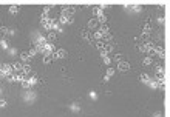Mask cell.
<instances>
[{"instance_id":"cell-1","label":"cell","mask_w":170,"mask_h":117,"mask_svg":"<svg viewBox=\"0 0 170 117\" xmlns=\"http://www.w3.org/2000/svg\"><path fill=\"white\" fill-rule=\"evenodd\" d=\"M53 52H54V45H53L51 42H47V45L42 48V54L43 57H51Z\"/></svg>"},{"instance_id":"cell-2","label":"cell","mask_w":170,"mask_h":117,"mask_svg":"<svg viewBox=\"0 0 170 117\" xmlns=\"http://www.w3.org/2000/svg\"><path fill=\"white\" fill-rule=\"evenodd\" d=\"M150 32H151V28H150V25L147 23V25L144 26V29H142V32H141V39L144 40V42H148V39H150Z\"/></svg>"},{"instance_id":"cell-3","label":"cell","mask_w":170,"mask_h":117,"mask_svg":"<svg viewBox=\"0 0 170 117\" xmlns=\"http://www.w3.org/2000/svg\"><path fill=\"white\" fill-rule=\"evenodd\" d=\"M59 22H60L62 25H70V23H73V22H74V17H73V15H65V14H60Z\"/></svg>"},{"instance_id":"cell-4","label":"cell","mask_w":170,"mask_h":117,"mask_svg":"<svg viewBox=\"0 0 170 117\" xmlns=\"http://www.w3.org/2000/svg\"><path fill=\"white\" fill-rule=\"evenodd\" d=\"M0 71L5 74V77H8V76L13 74V69H11V65L10 63H0Z\"/></svg>"},{"instance_id":"cell-5","label":"cell","mask_w":170,"mask_h":117,"mask_svg":"<svg viewBox=\"0 0 170 117\" xmlns=\"http://www.w3.org/2000/svg\"><path fill=\"white\" fill-rule=\"evenodd\" d=\"M45 45H47V37H39L37 40H36V48H34V49L37 51V52H39V51L42 52V48L45 46Z\"/></svg>"},{"instance_id":"cell-6","label":"cell","mask_w":170,"mask_h":117,"mask_svg":"<svg viewBox=\"0 0 170 117\" xmlns=\"http://www.w3.org/2000/svg\"><path fill=\"white\" fill-rule=\"evenodd\" d=\"M67 56V51L65 49H57V51H54V52H53V56H51V59L53 60H59V59H64Z\"/></svg>"},{"instance_id":"cell-7","label":"cell","mask_w":170,"mask_h":117,"mask_svg":"<svg viewBox=\"0 0 170 117\" xmlns=\"http://www.w3.org/2000/svg\"><path fill=\"white\" fill-rule=\"evenodd\" d=\"M22 66H23L22 62H14V63H11V69L14 71L16 74H19L20 71H22Z\"/></svg>"},{"instance_id":"cell-8","label":"cell","mask_w":170,"mask_h":117,"mask_svg":"<svg viewBox=\"0 0 170 117\" xmlns=\"http://www.w3.org/2000/svg\"><path fill=\"white\" fill-rule=\"evenodd\" d=\"M156 56L159 57V59H165V51H164V48H161V46H155V51H153Z\"/></svg>"},{"instance_id":"cell-9","label":"cell","mask_w":170,"mask_h":117,"mask_svg":"<svg viewBox=\"0 0 170 117\" xmlns=\"http://www.w3.org/2000/svg\"><path fill=\"white\" fill-rule=\"evenodd\" d=\"M128 69H130V65L127 63V62H119V63H118V71H121V73L128 71Z\"/></svg>"},{"instance_id":"cell-10","label":"cell","mask_w":170,"mask_h":117,"mask_svg":"<svg viewBox=\"0 0 170 117\" xmlns=\"http://www.w3.org/2000/svg\"><path fill=\"white\" fill-rule=\"evenodd\" d=\"M30 73H31V65H23V66H22V71H20V74H23V76L26 77Z\"/></svg>"},{"instance_id":"cell-11","label":"cell","mask_w":170,"mask_h":117,"mask_svg":"<svg viewBox=\"0 0 170 117\" xmlns=\"http://www.w3.org/2000/svg\"><path fill=\"white\" fill-rule=\"evenodd\" d=\"M139 80H141L142 83H148L150 80H151V77H150L148 74H145V73H144V74H141V76H139Z\"/></svg>"},{"instance_id":"cell-12","label":"cell","mask_w":170,"mask_h":117,"mask_svg":"<svg viewBox=\"0 0 170 117\" xmlns=\"http://www.w3.org/2000/svg\"><path fill=\"white\" fill-rule=\"evenodd\" d=\"M142 63H144V66H150V65H153V57H144V60H142Z\"/></svg>"},{"instance_id":"cell-13","label":"cell","mask_w":170,"mask_h":117,"mask_svg":"<svg viewBox=\"0 0 170 117\" xmlns=\"http://www.w3.org/2000/svg\"><path fill=\"white\" fill-rule=\"evenodd\" d=\"M37 82H39V79L36 77V76H33V77H28V83H30V88H31V86H36V85H37Z\"/></svg>"},{"instance_id":"cell-14","label":"cell","mask_w":170,"mask_h":117,"mask_svg":"<svg viewBox=\"0 0 170 117\" xmlns=\"http://www.w3.org/2000/svg\"><path fill=\"white\" fill-rule=\"evenodd\" d=\"M96 22H99L101 25H105V22H107V17H105V14L97 15V17H96Z\"/></svg>"},{"instance_id":"cell-15","label":"cell","mask_w":170,"mask_h":117,"mask_svg":"<svg viewBox=\"0 0 170 117\" xmlns=\"http://www.w3.org/2000/svg\"><path fill=\"white\" fill-rule=\"evenodd\" d=\"M20 60H22V62H30V60H31V59L28 57V52H26V51L20 52Z\"/></svg>"},{"instance_id":"cell-16","label":"cell","mask_w":170,"mask_h":117,"mask_svg":"<svg viewBox=\"0 0 170 117\" xmlns=\"http://www.w3.org/2000/svg\"><path fill=\"white\" fill-rule=\"evenodd\" d=\"M20 6H10V14H19Z\"/></svg>"},{"instance_id":"cell-17","label":"cell","mask_w":170,"mask_h":117,"mask_svg":"<svg viewBox=\"0 0 170 117\" xmlns=\"http://www.w3.org/2000/svg\"><path fill=\"white\" fill-rule=\"evenodd\" d=\"M20 85H22V88H23V89H28V88H30V83H28V77H25V79L22 80V82H20Z\"/></svg>"},{"instance_id":"cell-18","label":"cell","mask_w":170,"mask_h":117,"mask_svg":"<svg viewBox=\"0 0 170 117\" xmlns=\"http://www.w3.org/2000/svg\"><path fill=\"white\" fill-rule=\"evenodd\" d=\"M93 39H94V40H101V39H104V35L101 34V31H96V32L93 34Z\"/></svg>"},{"instance_id":"cell-19","label":"cell","mask_w":170,"mask_h":117,"mask_svg":"<svg viewBox=\"0 0 170 117\" xmlns=\"http://www.w3.org/2000/svg\"><path fill=\"white\" fill-rule=\"evenodd\" d=\"M93 12H94V15H96V17H97V15H101V14H104V12H102V9H101L99 6H97V8H93Z\"/></svg>"},{"instance_id":"cell-20","label":"cell","mask_w":170,"mask_h":117,"mask_svg":"<svg viewBox=\"0 0 170 117\" xmlns=\"http://www.w3.org/2000/svg\"><path fill=\"white\" fill-rule=\"evenodd\" d=\"M26 52H28V57H30V59L36 57V54H37V51H36V49H30V51H26Z\"/></svg>"},{"instance_id":"cell-21","label":"cell","mask_w":170,"mask_h":117,"mask_svg":"<svg viewBox=\"0 0 170 117\" xmlns=\"http://www.w3.org/2000/svg\"><path fill=\"white\" fill-rule=\"evenodd\" d=\"M96 25H97V22H96V20H88V28H90V29H93Z\"/></svg>"},{"instance_id":"cell-22","label":"cell","mask_w":170,"mask_h":117,"mask_svg":"<svg viewBox=\"0 0 170 117\" xmlns=\"http://www.w3.org/2000/svg\"><path fill=\"white\" fill-rule=\"evenodd\" d=\"M48 40H56V34H54V32H50V35L47 37V42H48Z\"/></svg>"},{"instance_id":"cell-23","label":"cell","mask_w":170,"mask_h":117,"mask_svg":"<svg viewBox=\"0 0 170 117\" xmlns=\"http://www.w3.org/2000/svg\"><path fill=\"white\" fill-rule=\"evenodd\" d=\"M131 9L136 11V12H141V11H142V6H131Z\"/></svg>"},{"instance_id":"cell-24","label":"cell","mask_w":170,"mask_h":117,"mask_svg":"<svg viewBox=\"0 0 170 117\" xmlns=\"http://www.w3.org/2000/svg\"><path fill=\"white\" fill-rule=\"evenodd\" d=\"M114 60L116 62H122V56L121 54H114Z\"/></svg>"},{"instance_id":"cell-25","label":"cell","mask_w":170,"mask_h":117,"mask_svg":"<svg viewBox=\"0 0 170 117\" xmlns=\"http://www.w3.org/2000/svg\"><path fill=\"white\" fill-rule=\"evenodd\" d=\"M6 106V100L5 99H0V108H5Z\"/></svg>"},{"instance_id":"cell-26","label":"cell","mask_w":170,"mask_h":117,"mask_svg":"<svg viewBox=\"0 0 170 117\" xmlns=\"http://www.w3.org/2000/svg\"><path fill=\"white\" fill-rule=\"evenodd\" d=\"M158 23H159V25H164V17H162V15L158 17Z\"/></svg>"},{"instance_id":"cell-27","label":"cell","mask_w":170,"mask_h":117,"mask_svg":"<svg viewBox=\"0 0 170 117\" xmlns=\"http://www.w3.org/2000/svg\"><path fill=\"white\" fill-rule=\"evenodd\" d=\"M102 59H104V62H105L107 65H110V62H111V60H110V57H108V56H105V57H102Z\"/></svg>"},{"instance_id":"cell-28","label":"cell","mask_w":170,"mask_h":117,"mask_svg":"<svg viewBox=\"0 0 170 117\" xmlns=\"http://www.w3.org/2000/svg\"><path fill=\"white\" fill-rule=\"evenodd\" d=\"M51 60H53L51 57H43V63H50Z\"/></svg>"},{"instance_id":"cell-29","label":"cell","mask_w":170,"mask_h":117,"mask_svg":"<svg viewBox=\"0 0 170 117\" xmlns=\"http://www.w3.org/2000/svg\"><path fill=\"white\" fill-rule=\"evenodd\" d=\"M111 74H114V69H111V68H110L108 71H107V76H108V77H110Z\"/></svg>"},{"instance_id":"cell-30","label":"cell","mask_w":170,"mask_h":117,"mask_svg":"<svg viewBox=\"0 0 170 117\" xmlns=\"http://www.w3.org/2000/svg\"><path fill=\"white\" fill-rule=\"evenodd\" d=\"M153 117H162V114H161V113L158 111V113H155V114H153Z\"/></svg>"}]
</instances>
